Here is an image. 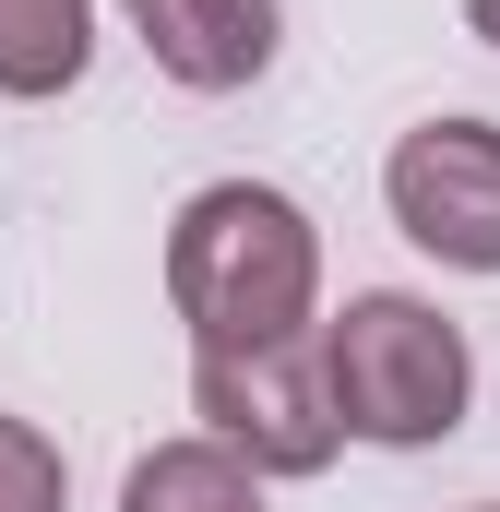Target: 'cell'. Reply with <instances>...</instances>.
Listing matches in <instances>:
<instances>
[{"mask_svg": "<svg viewBox=\"0 0 500 512\" xmlns=\"http://www.w3.org/2000/svg\"><path fill=\"white\" fill-rule=\"evenodd\" d=\"M167 310L191 322V358L322 334V227L274 179H203L167 227Z\"/></svg>", "mask_w": 500, "mask_h": 512, "instance_id": "cell-1", "label": "cell"}, {"mask_svg": "<svg viewBox=\"0 0 500 512\" xmlns=\"http://www.w3.org/2000/svg\"><path fill=\"white\" fill-rule=\"evenodd\" d=\"M322 370H334L346 441H381V453H429V441H453L465 405H477V346H465V322H441V310L405 298V286H358V298L322 322Z\"/></svg>", "mask_w": 500, "mask_h": 512, "instance_id": "cell-2", "label": "cell"}, {"mask_svg": "<svg viewBox=\"0 0 500 512\" xmlns=\"http://www.w3.org/2000/svg\"><path fill=\"white\" fill-rule=\"evenodd\" d=\"M191 417L262 465V477H322L346 453V417H334V370H322V334H286V346H227V358H191Z\"/></svg>", "mask_w": 500, "mask_h": 512, "instance_id": "cell-3", "label": "cell"}, {"mask_svg": "<svg viewBox=\"0 0 500 512\" xmlns=\"http://www.w3.org/2000/svg\"><path fill=\"white\" fill-rule=\"evenodd\" d=\"M381 203L441 274H500V120H417L381 155Z\"/></svg>", "mask_w": 500, "mask_h": 512, "instance_id": "cell-4", "label": "cell"}, {"mask_svg": "<svg viewBox=\"0 0 500 512\" xmlns=\"http://www.w3.org/2000/svg\"><path fill=\"white\" fill-rule=\"evenodd\" d=\"M120 12H131V36H143V60L167 84H191V96H239L286 48V12L274 0H120Z\"/></svg>", "mask_w": 500, "mask_h": 512, "instance_id": "cell-5", "label": "cell"}, {"mask_svg": "<svg viewBox=\"0 0 500 512\" xmlns=\"http://www.w3.org/2000/svg\"><path fill=\"white\" fill-rule=\"evenodd\" d=\"M120 512H262V465H239L215 429H191V441H155L120 477Z\"/></svg>", "mask_w": 500, "mask_h": 512, "instance_id": "cell-6", "label": "cell"}, {"mask_svg": "<svg viewBox=\"0 0 500 512\" xmlns=\"http://www.w3.org/2000/svg\"><path fill=\"white\" fill-rule=\"evenodd\" d=\"M96 60V0H0V96H72Z\"/></svg>", "mask_w": 500, "mask_h": 512, "instance_id": "cell-7", "label": "cell"}, {"mask_svg": "<svg viewBox=\"0 0 500 512\" xmlns=\"http://www.w3.org/2000/svg\"><path fill=\"white\" fill-rule=\"evenodd\" d=\"M72 501V465L36 417H0V512H60Z\"/></svg>", "mask_w": 500, "mask_h": 512, "instance_id": "cell-8", "label": "cell"}, {"mask_svg": "<svg viewBox=\"0 0 500 512\" xmlns=\"http://www.w3.org/2000/svg\"><path fill=\"white\" fill-rule=\"evenodd\" d=\"M465 24H477V36H489V48H500V0H465Z\"/></svg>", "mask_w": 500, "mask_h": 512, "instance_id": "cell-9", "label": "cell"}, {"mask_svg": "<svg viewBox=\"0 0 500 512\" xmlns=\"http://www.w3.org/2000/svg\"><path fill=\"white\" fill-rule=\"evenodd\" d=\"M465 512H500V501H465Z\"/></svg>", "mask_w": 500, "mask_h": 512, "instance_id": "cell-10", "label": "cell"}]
</instances>
